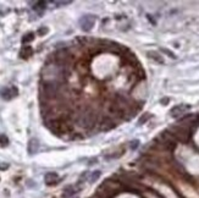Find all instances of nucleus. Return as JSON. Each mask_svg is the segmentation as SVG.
Returning <instances> with one entry per match:
<instances>
[{
  "mask_svg": "<svg viewBox=\"0 0 199 198\" xmlns=\"http://www.w3.org/2000/svg\"><path fill=\"white\" fill-rule=\"evenodd\" d=\"M7 144H9V138L6 137V135H0V146L6 147Z\"/></svg>",
  "mask_w": 199,
  "mask_h": 198,
  "instance_id": "14",
  "label": "nucleus"
},
{
  "mask_svg": "<svg viewBox=\"0 0 199 198\" xmlns=\"http://www.w3.org/2000/svg\"><path fill=\"white\" fill-rule=\"evenodd\" d=\"M39 149V142H38V139L37 138H32L29 139V142H28V153L29 154H34L37 153Z\"/></svg>",
  "mask_w": 199,
  "mask_h": 198,
  "instance_id": "7",
  "label": "nucleus"
},
{
  "mask_svg": "<svg viewBox=\"0 0 199 198\" xmlns=\"http://www.w3.org/2000/svg\"><path fill=\"white\" fill-rule=\"evenodd\" d=\"M77 122L81 127L83 128H90L93 127L95 123H97V115L94 111L92 110H87V111H83L82 113L78 119H77Z\"/></svg>",
  "mask_w": 199,
  "mask_h": 198,
  "instance_id": "1",
  "label": "nucleus"
},
{
  "mask_svg": "<svg viewBox=\"0 0 199 198\" xmlns=\"http://www.w3.org/2000/svg\"><path fill=\"white\" fill-rule=\"evenodd\" d=\"M55 5H69V4H71V1H53Z\"/></svg>",
  "mask_w": 199,
  "mask_h": 198,
  "instance_id": "16",
  "label": "nucleus"
},
{
  "mask_svg": "<svg viewBox=\"0 0 199 198\" xmlns=\"http://www.w3.org/2000/svg\"><path fill=\"white\" fill-rule=\"evenodd\" d=\"M0 95H1V98L6 99V100H10L11 98L16 97L17 95V88L16 87H10V88H3L1 90H0Z\"/></svg>",
  "mask_w": 199,
  "mask_h": 198,
  "instance_id": "4",
  "label": "nucleus"
},
{
  "mask_svg": "<svg viewBox=\"0 0 199 198\" xmlns=\"http://www.w3.org/2000/svg\"><path fill=\"white\" fill-rule=\"evenodd\" d=\"M74 192H76V189H74L72 186H69V187H66L65 189H64V193H62V197H65V198H67V197H70V196H72Z\"/></svg>",
  "mask_w": 199,
  "mask_h": 198,
  "instance_id": "11",
  "label": "nucleus"
},
{
  "mask_svg": "<svg viewBox=\"0 0 199 198\" xmlns=\"http://www.w3.org/2000/svg\"><path fill=\"white\" fill-rule=\"evenodd\" d=\"M32 54H33V49H32L29 45L23 47L22 50L20 52V55H21V57H23V59H28V57H29Z\"/></svg>",
  "mask_w": 199,
  "mask_h": 198,
  "instance_id": "9",
  "label": "nucleus"
},
{
  "mask_svg": "<svg viewBox=\"0 0 199 198\" xmlns=\"http://www.w3.org/2000/svg\"><path fill=\"white\" fill-rule=\"evenodd\" d=\"M33 39H34V33H27L26 36H23V38H22V43H23V44L29 43V42H32Z\"/></svg>",
  "mask_w": 199,
  "mask_h": 198,
  "instance_id": "12",
  "label": "nucleus"
},
{
  "mask_svg": "<svg viewBox=\"0 0 199 198\" xmlns=\"http://www.w3.org/2000/svg\"><path fill=\"white\" fill-rule=\"evenodd\" d=\"M188 109H189V105H177V106H175V108H172L170 113L173 118H177V116H180V115L185 114L186 110H188Z\"/></svg>",
  "mask_w": 199,
  "mask_h": 198,
  "instance_id": "6",
  "label": "nucleus"
},
{
  "mask_svg": "<svg viewBox=\"0 0 199 198\" xmlns=\"http://www.w3.org/2000/svg\"><path fill=\"white\" fill-rule=\"evenodd\" d=\"M114 126H115V123H114V120H112L111 118H105V119L100 122V130H104V131L111 130Z\"/></svg>",
  "mask_w": 199,
  "mask_h": 198,
  "instance_id": "8",
  "label": "nucleus"
},
{
  "mask_svg": "<svg viewBox=\"0 0 199 198\" xmlns=\"http://www.w3.org/2000/svg\"><path fill=\"white\" fill-rule=\"evenodd\" d=\"M170 130H171V135L176 139H178V141L187 142L189 139V128L188 127L180 125V126H173Z\"/></svg>",
  "mask_w": 199,
  "mask_h": 198,
  "instance_id": "2",
  "label": "nucleus"
},
{
  "mask_svg": "<svg viewBox=\"0 0 199 198\" xmlns=\"http://www.w3.org/2000/svg\"><path fill=\"white\" fill-rule=\"evenodd\" d=\"M47 32H48V28H45V27H44V28H40V29L38 31V33H39V34H40V36H43V34H45V33H47Z\"/></svg>",
  "mask_w": 199,
  "mask_h": 198,
  "instance_id": "17",
  "label": "nucleus"
},
{
  "mask_svg": "<svg viewBox=\"0 0 199 198\" xmlns=\"http://www.w3.org/2000/svg\"><path fill=\"white\" fill-rule=\"evenodd\" d=\"M100 175H102V172L99 171V170L92 172V175H90V177H89V182H95V181L100 177Z\"/></svg>",
  "mask_w": 199,
  "mask_h": 198,
  "instance_id": "13",
  "label": "nucleus"
},
{
  "mask_svg": "<svg viewBox=\"0 0 199 198\" xmlns=\"http://www.w3.org/2000/svg\"><path fill=\"white\" fill-rule=\"evenodd\" d=\"M95 23V17L92 15H86L83 16L81 20H79V26H81V29L84 31V32H88L93 28Z\"/></svg>",
  "mask_w": 199,
  "mask_h": 198,
  "instance_id": "3",
  "label": "nucleus"
},
{
  "mask_svg": "<svg viewBox=\"0 0 199 198\" xmlns=\"http://www.w3.org/2000/svg\"><path fill=\"white\" fill-rule=\"evenodd\" d=\"M44 181L48 186H53L59 181V175L56 172H47L44 176Z\"/></svg>",
  "mask_w": 199,
  "mask_h": 198,
  "instance_id": "5",
  "label": "nucleus"
},
{
  "mask_svg": "<svg viewBox=\"0 0 199 198\" xmlns=\"http://www.w3.org/2000/svg\"><path fill=\"white\" fill-rule=\"evenodd\" d=\"M138 141H133V142H131V148L132 149H135V148H137V146H138Z\"/></svg>",
  "mask_w": 199,
  "mask_h": 198,
  "instance_id": "18",
  "label": "nucleus"
},
{
  "mask_svg": "<svg viewBox=\"0 0 199 198\" xmlns=\"http://www.w3.org/2000/svg\"><path fill=\"white\" fill-rule=\"evenodd\" d=\"M148 54H149V56H150V57H154V59L157 60L159 62H162V59L159 56V54H157V53H155V52H149Z\"/></svg>",
  "mask_w": 199,
  "mask_h": 198,
  "instance_id": "15",
  "label": "nucleus"
},
{
  "mask_svg": "<svg viewBox=\"0 0 199 198\" xmlns=\"http://www.w3.org/2000/svg\"><path fill=\"white\" fill-rule=\"evenodd\" d=\"M45 6H47V3H45V1H37V3L34 4V6H33V9H34L36 11L42 12V11L45 9Z\"/></svg>",
  "mask_w": 199,
  "mask_h": 198,
  "instance_id": "10",
  "label": "nucleus"
}]
</instances>
